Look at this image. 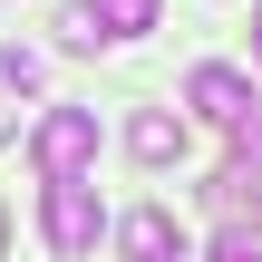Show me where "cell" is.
I'll return each instance as SVG.
<instances>
[{"instance_id": "1", "label": "cell", "mask_w": 262, "mask_h": 262, "mask_svg": "<svg viewBox=\"0 0 262 262\" xmlns=\"http://www.w3.org/2000/svg\"><path fill=\"white\" fill-rule=\"evenodd\" d=\"M29 165H39V185H78V175H97V107H39V126H29Z\"/></svg>"}, {"instance_id": "2", "label": "cell", "mask_w": 262, "mask_h": 262, "mask_svg": "<svg viewBox=\"0 0 262 262\" xmlns=\"http://www.w3.org/2000/svg\"><path fill=\"white\" fill-rule=\"evenodd\" d=\"M204 204L224 214V233H253L262 224V117L233 126V156H224V175L204 185Z\"/></svg>"}, {"instance_id": "3", "label": "cell", "mask_w": 262, "mask_h": 262, "mask_svg": "<svg viewBox=\"0 0 262 262\" xmlns=\"http://www.w3.org/2000/svg\"><path fill=\"white\" fill-rule=\"evenodd\" d=\"M39 233H49V253H58V262H88V253H97V233H107L97 185H88V175H78V185H39Z\"/></svg>"}, {"instance_id": "4", "label": "cell", "mask_w": 262, "mask_h": 262, "mask_svg": "<svg viewBox=\"0 0 262 262\" xmlns=\"http://www.w3.org/2000/svg\"><path fill=\"white\" fill-rule=\"evenodd\" d=\"M185 107H194L204 126H224V136H233V126L253 117L262 97H253V78H243V68H224V58H204V68L185 78Z\"/></svg>"}, {"instance_id": "5", "label": "cell", "mask_w": 262, "mask_h": 262, "mask_svg": "<svg viewBox=\"0 0 262 262\" xmlns=\"http://www.w3.org/2000/svg\"><path fill=\"white\" fill-rule=\"evenodd\" d=\"M117 253H126V262H185V233H175L165 204H136V214L117 224Z\"/></svg>"}, {"instance_id": "6", "label": "cell", "mask_w": 262, "mask_h": 262, "mask_svg": "<svg viewBox=\"0 0 262 262\" xmlns=\"http://www.w3.org/2000/svg\"><path fill=\"white\" fill-rule=\"evenodd\" d=\"M126 156H136V165H156V175H165V165H185V117L136 107V117H126Z\"/></svg>"}, {"instance_id": "7", "label": "cell", "mask_w": 262, "mask_h": 262, "mask_svg": "<svg viewBox=\"0 0 262 262\" xmlns=\"http://www.w3.org/2000/svg\"><path fill=\"white\" fill-rule=\"evenodd\" d=\"M58 49H107V29H97V0H68V10H58Z\"/></svg>"}, {"instance_id": "8", "label": "cell", "mask_w": 262, "mask_h": 262, "mask_svg": "<svg viewBox=\"0 0 262 262\" xmlns=\"http://www.w3.org/2000/svg\"><path fill=\"white\" fill-rule=\"evenodd\" d=\"M0 88H39V49H0Z\"/></svg>"}, {"instance_id": "9", "label": "cell", "mask_w": 262, "mask_h": 262, "mask_svg": "<svg viewBox=\"0 0 262 262\" xmlns=\"http://www.w3.org/2000/svg\"><path fill=\"white\" fill-rule=\"evenodd\" d=\"M204 262H262V243H253V233H224V243H214Z\"/></svg>"}, {"instance_id": "10", "label": "cell", "mask_w": 262, "mask_h": 262, "mask_svg": "<svg viewBox=\"0 0 262 262\" xmlns=\"http://www.w3.org/2000/svg\"><path fill=\"white\" fill-rule=\"evenodd\" d=\"M0 253H10V204H0Z\"/></svg>"}, {"instance_id": "11", "label": "cell", "mask_w": 262, "mask_h": 262, "mask_svg": "<svg viewBox=\"0 0 262 262\" xmlns=\"http://www.w3.org/2000/svg\"><path fill=\"white\" fill-rule=\"evenodd\" d=\"M253 39H262V0H253Z\"/></svg>"}]
</instances>
